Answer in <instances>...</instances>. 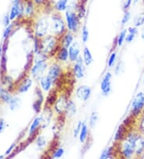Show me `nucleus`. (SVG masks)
<instances>
[{
  "label": "nucleus",
  "instance_id": "nucleus-1",
  "mask_svg": "<svg viewBox=\"0 0 144 159\" xmlns=\"http://www.w3.org/2000/svg\"><path fill=\"white\" fill-rule=\"evenodd\" d=\"M41 52L48 55L50 58L55 57L58 49L60 47L59 39L55 35L50 34L40 39Z\"/></svg>",
  "mask_w": 144,
  "mask_h": 159
},
{
  "label": "nucleus",
  "instance_id": "nucleus-2",
  "mask_svg": "<svg viewBox=\"0 0 144 159\" xmlns=\"http://www.w3.org/2000/svg\"><path fill=\"white\" fill-rule=\"evenodd\" d=\"M50 30L52 35H55L59 39L67 31L65 20L59 12L55 11L50 15Z\"/></svg>",
  "mask_w": 144,
  "mask_h": 159
},
{
  "label": "nucleus",
  "instance_id": "nucleus-3",
  "mask_svg": "<svg viewBox=\"0 0 144 159\" xmlns=\"http://www.w3.org/2000/svg\"><path fill=\"white\" fill-rule=\"evenodd\" d=\"M64 20L67 24V30L74 34L77 33L81 27V20L78 16L75 11L68 8V10L65 11Z\"/></svg>",
  "mask_w": 144,
  "mask_h": 159
},
{
  "label": "nucleus",
  "instance_id": "nucleus-4",
  "mask_svg": "<svg viewBox=\"0 0 144 159\" xmlns=\"http://www.w3.org/2000/svg\"><path fill=\"white\" fill-rule=\"evenodd\" d=\"M117 146L118 156L123 158L130 159L135 156V146L125 138L119 143H115Z\"/></svg>",
  "mask_w": 144,
  "mask_h": 159
},
{
  "label": "nucleus",
  "instance_id": "nucleus-5",
  "mask_svg": "<svg viewBox=\"0 0 144 159\" xmlns=\"http://www.w3.org/2000/svg\"><path fill=\"white\" fill-rule=\"evenodd\" d=\"M144 112V93L138 92L131 104V114L138 118Z\"/></svg>",
  "mask_w": 144,
  "mask_h": 159
},
{
  "label": "nucleus",
  "instance_id": "nucleus-6",
  "mask_svg": "<svg viewBox=\"0 0 144 159\" xmlns=\"http://www.w3.org/2000/svg\"><path fill=\"white\" fill-rule=\"evenodd\" d=\"M50 30V20L47 17H41L38 19L35 26V36L38 39H42L48 35Z\"/></svg>",
  "mask_w": 144,
  "mask_h": 159
},
{
  "label": "nucleus",
  "instance_id": "nucleus-7",
  "mask_svg": "<svg viewBox=\"0 0 144 159\" xmlns=\"http://www.w3.org/2000/svg\"><path fill=\"white\" fill-rule=\"evenodd\" d=\"M49 68V63L48 60L40 61V62H35L31 68V74L33 78H35L38 81L39 80L45 76V73L47 72Z\"/></svg>",
  "mask_w": 144,
  "mask_h": 159
},
{
  "label": "nucleus",
  "instance_id": "nucleus-8",
  "mask_svg": "<svg viewBox=\"0 0 144 159\" xmlns=\"http://www.w3.org/2000/svg\"><path fill=\"white\" fill-rule=\"evenodd\" d=\"M69 100V97H68L67 94H66V93H62L59 95L53 107H52V109H53L54 112L58 115V116L65 115L67 103H68Z\"/></svg>",
  "mask_w": 144,
  "mask_h": 159
},
{
  "label": "nucleus",
  "instance_id": "nucleus-9",
  "mask_svg": "<svg viewBox=\"0 0 144 159\" xmlns=\"http://www.w3.org/2000/svg\"><path fill=\"white\" fill-rule=\"evenodd\" d=\"M46 75L54 82L57 81L58 80L63 76V68L62 66V64L58 61H55V62L51 63L49 65V68L46 72Z\"/></svg>",
  "mask_w": 144,
  "mask_h": 159
},
{
  "label": "nucleus",
  "instance_id": "nucleus-10",
  "mask_svg": "<svg viewBox=\"0 0 144 159\" xmlns=\"http://www.w3.org/2000/svg\"><path fill=\"white\" fill-rule=\"evenodd\" d=\"M112 73L111 72H107L103 77L100 89L102 92V95L103 97H107L111 94L112 91Z\"/></svg>",
  "mask_w": 144,
  "mask_h": 159
},
{
  "label": "nucleus",
  "instance_id": "nucleus-11",
  "mask_svg": "<svg viewBox=\"0 0 144 159\" xmlns=\"http://www.w3.org/2000/svg\"><path fill=\"white\" fill-rule=\"evenodd\" d=\"M85 64L82 58V56L79 57L77 61L73 64L71 68V72L75 79L81 80L85 76Z\"/></svg>",
  "mask_w": 144,
  "mask_h": 159
},
{
  "label": "nucleus",
  "instance_id": "nucleus-12",
  "mask_svg": "<svg viewBox=\"0 0 144 159\" xmlns=\"http://www.w3.org/2000/svg\"><path fill=\"white\" fill-rule=\"evenodd\" d=\"M92 89L91 88L86 84H83L77 88L75 90V96L79 101L83 102H86L91 97Z\"/></svg>",
  "mask_w": 144,
  "mask_h": 159
},
{
  "label": "nucleus",
  "instance_id": "nucleus-13",
  "mask_svg": "<svg viewBox=\"0 0 144 159\" xmlns=\"http://www.w3.org/2000/svg\"><path fill=\"white\" fill-rule=\"evenodd\" d=\"M24 13V7L21 2V0H14L12 7L9 14V17L11 20H14L15 18L20 16Z\"/></svg>",
  "mask_w": 144,
  "mask_h": 159
},
{
  "label": "nucleus",
  "instance_id": "nucleus-14",
  "mask_svg": "<svg viewBox=\"0 0 144 159\" xmlns=\"http://www.w3.org/2000/svg\"><path fill=\"white\" fill-rule=\"evenodd\" d=\"M36 92V100L34 101L32 105V108L36 113H40V111L42 109V105L44 104V96H43V92L40 88H36L35 89Z\"/></svg>",
  "mask_w": 144,
  "mask_h": 159
},
{
  "label": "nucleus",
  "instance_id": "nucleus-15",
  "mask_svg": "<svg viewBox=\"0 0 144 159\" xmlns=\"http://www.w3.org/2000/svg\"><path fill=\"white\" fill-rule=\"evenodd\" d=\"M69 60L70 62L74 64L77 61L79 57H81V47L78 42H74L73 44L69 47Z\"/></svg>",
  "mask_w": 144,
  "mask_h": 159
},
{
  "label": "nucleus",
  "instance_id": "nucleus-16",
  "mask_svg": "<svg viewBox=\"0 0 144 159\" xmlns=\"http://www.w3.org/2000/svg\"><path fill=\"white\" fill-rule=\"evenodd\" d=\"M74 42H75V34L68 30L59 38L60 46L65 47L67 48H69V47L73 44Z\"/></svg>",
  "mask_w": 144,
  "mask_h": 159
},
{
  "label": "nucleus",
  "instance_id": "nucleus-17",
  "mask_svg": "<svg viewBox=\"0 0 144 159\" xmlns=\"http://www.w3.org/2000/svg\"><path fill=\"white\" fill-rule=\"evenodd\" d=\"M39 86L42 92L49 93L50 90L53 89V87H55V82L47 75H45L39 80Z\"/></svg>",
  "mask_w": 144,
  "mask_h": 159
},
{
  "label": "nucleus",
  "instance_id": "nucleus-18",
  "mask_svg": "<svg viewBox=\"0 0 144 159\" xmlns=\"http://www.w3.org/2000/svg\"><path fill=\"white\" fill-rule=\"evenodd\" d=\"M55 59L56 61L61 63H67L69 60V52H68V48H65V47L60 46L58 49L57 52H56L55 56Z\"/></svg>",
  "mask_w": 144,
  "mask_h": 159
},
{
  "label": "nucleus",
  "instance_id": "nucleus-19",
  "mask_svg": "<svg viewBox=\"0 0 144 159\" xmlns=\"http://www.w3.org/2000/svg\"><path fill=\"white\" fill-rule=\"evenodd\" d=\"M129 129L127 128V126H125L122 123L119 126V128L117 129L116 132H115V137H114V141H115V143H119L121 142L122 141L126 138L127 137V134L129 131Z\"/></svg>",
  "mask_w": 144,
  "mask_h": 159
},
{
  "label": "nucleus",
  "instance_id": "nucleus-20",
  "mask_svg": "<svg viewBox=\"0 0 144 159\" xmlns=\"http://www.w3.org/2000/svg\"><path fill=\"white\" fill-rule=\"evenodd\" d=\"M118 156L117 146H111L106 148L102 153L100 154L99 158L101 159H111L113 157Z\"/></svg>",
  "mask_w": 144,
  "mask_h": 159
},
{
  "label": "nucleus",
  "instance_id": "nucleus-21",
  "mask_svg": "<svg viewBox=\"0 0 144 159\" xmlns=\"http://www.w3.org/2000/svg\"><path fill=\"white\" fill-rule=\"evenodd\" d=\"M59 93V91L55 88L49 92V94H48L46 101H45V107H48V108H52L53 107L58 97H59V94H58Z\"/></svg>",
  "mask_w": 144,
  "mask_h": 159
},
{
  "label": "nucleus",
  "instance_id": "nucleus-22",
  "mask_svg": "<svg viewBox=\"0 0 144 159\" xmlns=\"http://www.w3.org/2000/svg\"><path fill=\"white\" fill-rule=\"evenodd\" d=\"M89 133H90V127L86 122H83L82 125V128L79 135V142L85 144L89 140Z\"/></svg>",
  "mask_w": 144,
  "mask_h": 159
},
{
  "label": "nucleus",
  "instance_id": "nucleus-23",
  "mask_svg": "<svg viewBox=\"0 0 144 159\" xmlns=\"http://www.w3.org/2000/svg\"><path fill=\"white\" fill-rule=\"evenodd\" d=\"M69 6V0H57L53 4V8H54L55 11L62 13V12H65L66 11L68 10Z\"/></svg>",
  "mask_w": 144,
  "mask_h": 159
},
{
  "label": "nucleus",
  "instance_id": "nucleus-24",
  "mask_svg": "<svg viewBox=\"0 0 144 159\" xmlns=\"http://www.w3.org/2000/svg\"><path fill=\"white\" fill-rule=\"evenodd\" d=\"M42 116H37V117H35V120H33L32 123H31L30 128H29V135L30 136H35L37 131L38 130V129L40 128L41 125H42Z\"/></svg>",
  "mask_w": 144,
  "mask_h": 159
},
{
  "label": "nucleus",
  "instance_id": "nucleus-25",
  "mask_svg": "<svg viewBox=\"0 0 144 159\" xmlns=\"http://www.w3.org/2000/svg\"><path fill=\"white\" fill-rule=\"evenodd\" d=\"M144 152V135L140 134L135 142V157H140Z\"/></svg>",
  "mask_w": 144,
  "mask_h": 159
},
{
  "label": "nucleus",
  "instance_id": "nucleus-26",
  "mask_svg": "<svg viewBox=\"0 0 144 159\" xmlns=\"http://www.w3.org/2000/svg\"><path fill=\"white\" fill-rule=\"evenodd\" d=\"M77 113V106L75 101L72 100H69L68 103H67V109L65 112V116L67 118H71L73 117L75 114Z\"/></svg>",
  "mask_w": 144,
  "mask_h": 159
},
{
  "label": "nucleus",
  "instance_id": "nucleus-27",
  "mask_svg": "<svg viewBox=\"0 0 144 159\" xmlns=\"http://www.w3.org/2000/svg\"><path fill=\"white\" fill-rule=\"evenodd\" d=\"M82 58H83V62H84L86 66H90V64H92L93 61H94V58H93L92 53H91L90 50L87 47H85L83 49Z\"/></svg>",
  "mask_w": 144,
  "mask_h": 159
},
{
  "label": "nucleus",
  "instance_id": "nucleus-28",
  "mask_svg": "<svg viewBox=\"0 0 144 159\" xmlns=\"http://www.w3.org/2000/svg\"><path fill=\"white\" fill-rule=\"evenodd\" d=\"M138 33V27H130L127 28V37H126V42L128 43H131L135 39Z\"/></svg>",
  "mask_w": 144,
  "mask_h": 159
},
{
  "label": "nucleus",
  "instance_id": "nucleus-29",
  "mask_svg": "<svg viewBox=\"0 0 144 159\" xmlns=\"http://www.w3.org/2000/svg\"><path fill=\"white\" fill-rule=\"evenodd\" d=\"M33 84L32 80L31 78H26L22 81L21 84L19 85V89H18V92L19 93H27L30 89L31 88Z\"/></svg>",
  "mask_w": 144,
  "mask_h": 159
},
{
  "label": "nucleus",
  "instance_id": "nucleus-30",
  "mask_svg": "<svg viewBox=\"0 0 144 159\" xmlns=\"http://www.w3.org/2000/svg\"><path fill=\"white\" fill-rule=\"evenodd\" d=\"M127 28H124L119 32V35L116 38V45L118 48H121L123 45L124 42L126 41V37H127Z\"/></svg>",
  "mask_w": 144,
  "mask_h": 159
},
{
  "label": "nucleus",
  "instance_id": "nucleus-31",
  "mask_svg": "<svg viewBox=\"0 0 144 159\" xmlns=\"http://www.w3.org/2000/svg\"><path fill=\"white\" fill-rule=\"evenodd\" d=\"M98 120H99L98 113L97 112H93V113H91V114L90 115V117H89L88 122V125L90 127V129H94L96 126V125L98 124Z\"/></svg>",
  "mask_w": 144,
  "mask_h": 159
},
{
  "label": "nucleus",
  "instance_id": "nucleus-32",
  "mask_svg": "<svg viewBox=\"0 0 144 159\" xmlns=\"http://www.w3.org/2000/svg\"><path fill=\"white\" fill-rule=\"evenodd\" d=\"M64 153H65V149L62 146H57L53 151L50 153V157L51 158H61L63 157Z\"/></svg>",
  "mask_w": 144,
  "mask_h": 159
},
{
  "label": "nucleus",
  "instance_id": "nucleus-33",
  "mask_svg": "<svg viewBox=\"0 0 144 159\" xmlns=\"http://www.w3.org/2000/svg\"><path fill=\"white\" fill-rule=\"evenodd\" d=\"M133 23H134V27H138V28L144 26V12H141L134 16Z\"/></svg>",
  "mask_w": 144,
  "mask_h": 159
},
{
  "label": "nucleus",
  "instance_id": "nucleus-34",
  "mask_svg": "<svg viewBox=\"0 0 144 159\" xmlns=\"http://www.w3.org/2000/svg\"><path fill=\"white\" fill-rule=\"evenodd\" d=\"M89 36H90V32H89L88 27H87L86 23H84L82 27V29H81V39H82L83 43H87Z\"/></svg>",
  "mask_w": 144,
  "mask_h": 159
},
{
  "label": "nucleus",
  "instance_id": "nucleus-35",
  "mask_svg": "<svg viewBox=\"0 0 144 159\" xmlns=\"http://www.w3.org/2000/svg\"><path fill=\"white\" fill-rule=\"evenodd\" d=\"M136 117H134V116L130 114L128 116H127V117L123 120V124L125 126H127L129 129H131L133 127V125H134V121H136Z\"/></svg>",
  "mask_w": 144,
  "mask_h": 159
},
{
  "label": "nucleus",
  "instance_id": "nucleus-36",
  "mask_svg": "<svg viewBox=\"0 0 144 159\" xmlns=\"http://www.w3.org/2000/svg\"><path fill=\"white\" fill-rule=\"evenodd\" d=\"M47 145V140L45 137L38 136L36 138V146L39 149H42Z\"/></svg>",
  "mask_w": 144,
  "mask_h": 159
},
{
  "label": "nucleus",
  "instance_id": "nucleus-37",
  "mask_svg": "<svg viewBox=\"0 0 144 159\" xmlns=\"http://www.w3.org/2000/svg\"><path fill=\"white\" fill-rule=\"evenodd\" d=\"M116 60H117V53L116 52L113 51L111 52V53L110 54L109 58L107 60V66L109 68H112L115 65V63H116Z\"/></svg>",
  "mask_w": 144,
  "mask_h": 159
},
{
  "label": "nucleus",
  "instance_id": "nucleus-38",
  "mask_svg": "<svg viewBox=\"0 0 144 159\" xmlns=\"http://www.w3.org/2000/svg\"><path fill=\"white\" fill-rule=\"evenodd\" d=\"M131 20V11H130L129 10L124 11H123V17H122V20H121V25L122 26L127 25V23L130 22V20Z\"/></svg>",
  "mask_w": 144,
  "mask_h": 159
},
{
  "label": "nucleus",
  "instance_id": "nucleus-39",
  "mask_svg": "<svg viewBox=\"0 0 144 159\" xmlns=\"http://www.w3.org/2000/svg\"><path fill=\"white\" fill-rule=\"evenodd\" d=\"M24 12L27 16H32L34 14V12H35V6H34V3L31 1H29L28 2H27L25 8H24Z\"/></svg>",
  "mask_w": 144,
  "mask_h": 159
},
{
  "label": "nucleus",
  "instance_id": "nucleus-40",
  "mask_svg": "<svg viewBox=\"0 0 144 159\" xmlns=\"http://www.w3.org/2000/svg\"><path fill=\"white\" fill-rule=\"evenodd\" d=\"M21 105V101L19 98L18 97H12L11 100L9 102V105H10V109H11V110H15L19 107V105Z\"/></svg>",
  "mask_w": 144,
  "mask_h": 159
},
{
  "label": "nucleus",
  "instance_id": "nucleus-41",
  "mask_svg": "<svg viewBox=\"0 0 144 159\" xmlns=\"http://www.w3.org/2000/svg\"><path fill=\"white\" fill-rule=\"evenodd\" d=\"M138 118V131L144 135V112Z\"/></svg>",
  "mask_w": 144,
  "mask_h": 159
},
{
  "label": "nucleus",
  "instance_id": "nucleus-42",
  "mask_svg": "<svg viewBox=\"0 0 144 159\" xmlns=\"http://www.w3.org/2000/svg\"><path fill=\"white\" fill-rule=\"evenodd\" d=\"M82 125H83V121L81 120H79L78 122L75 124V127L73 129V137L74 138H79V133L81 131V128H82Z\"/></svg>",
  "mask_w": 144,
  "mask_h": 159
},
{
  "label": "nucleus",
  "instance_id": "nucleus-43",
  "mask_svg": "<svg viewBox=\"0 0 144 159\" xmlns=\"http://www.w3.org/2000/svg\"><path fill=\"white\" fill-rule=\"evenodd\" d=\"M133 0H121V8L122 10L124 11L129 10L131 7L132 6Z\"/></svg>",
  "mask_w": 144,
  "mask_h": 159
},
{
  "label": "nucleus",
  "instance_id": "nucleus-44",
  "mask_svg": "<svg viewBox=\"0 0 144 159\" xmlns=\"http://www.w3.org/2000/svg\"><path fill=\"white\" fill-rule=\"evenodd\" d=\"M124 63L123 61H119L117 64H116V66H115V73L116 75H119V74H121L122 72L124 71Z\"/></svg>",
  "mask_w": 144,
  "mask_h": 159
},
{
  "label": "nucleus",
  "instance_id": "nucleus-45",
  "mask_svg": "<svg viewBox=\"0 0 144 159\" xmlns=\"http://www.w3.org/2000/svg\"><path fill=\"white\" fill-rule=\"evenodd\" d=\"M0 98H1V100H2L3 102L9 104L10 101L11 100L12 97L11 96V94H9V93H7V92L3 91L2 93V95H1V97H0Z\"/></svg>",
  "mask_w": 144,
  "mask_h": 159
},
{
  "label": "nucleus",
  "instance_id": "nucleus-46",
  "mask_svg": "<svg viewBox=\"0 0 144 159\" xmlns=\"http://www.w3.org/2000/svg\"><path fill=\"white\" fill-rule=\"evenodd\" d=\"M12 28H13V25H9L5 28V31L3 32V35H2V37H3L4 39H7L8 36H9L11 32Z\"/></svg>",
  "mask_w": 144,
  "mask_h": 159
},
{
  "label": "nucleus",
  "instance_id": "nucleus-47",
  "mask_svg": "<svg viewBox=\"0 0 144 159\" xmlns=\"http://www.w3.org/2000/svg\"><path fill=\"white\" fill-rule=\"evenodd\" d=\"M5 128H6V122L4 121V120L1 119L0 120V134L3 131Z\"/></svg>",
  "mask_w": 144,
  "mask_h": 159
},
{
  "label": "nucleus",
  "instance_id": "nucleus-48",
  "mask_svg": "<svg viewBox=\"0 0 144 159\" xmlns=\"http://www.w3.org/2000/svg\"><path fill=\"white\" fill-rule=\"evenodd\" d=\"M10 21H11V20H10L9 16H5L3 19V24L6 26V27H7V26L10 25Z\"/></svg>",
  "mask_w": 144,
  "mask_h": 159
},
{
  "label": "nucleus",
  "instance_id": "nucleus-49",
  "mask_svg": "<svg viewBox=\"0 0 144 159\" xmlns=\"http://www.w3.org/2000/svg\"><path fill=\"white\" fill-rule=\"evenodd\" d=\"M15 143L12 144L11 146H10V147H9V149H8L7 150V153H6L7 155H9L10 153H11V151H12V150H13V149H14V148H15Z\"/></svg>",
  "mask_w": 144,
  "mask_h": 159
},
{
  "label": "nucleus",
  "instance_id": "nucleus-50",
  "mask_svg": "<svg viewBox=\"0 0 144 159\" xmlns=\"http://www.w3.org/2000/svg\"><path fill=\"white\" fill-rule=\"evenodd\" d=\"M34 1L37 4H45L47 0H34Z\"/></svg>",
  "mask_w": 144,
  "mask_h": 159
},
{
  "label": "nucleus",
  "instance_id": "nucleus-51",
  "mask_svg": "<svg viewBox=\"0 0 144 159\" xmlns=\"http://www.w3.org/2000/svg\"><path fill=\"white\" fill-rule=\"evenodd\" d=\"M140 37L141 39H142V40L144 42V26H142V29H141L140 31Z\"/></svg>",
  "mask_w": 144,
  "mask_h": 159
},
{
  "label": "nucleus",
  "instance_id": "nucleus-52",
  "mask_svg": "<svg viewBox=\"0 0 144 159\" xmlns=\"http://www.w3.org/2000/svg\"><path fill=\"white\" fill-rule=\"evenodd\" d=\"M2 55H3V51H2V46L0 47V57H2Z\"/></svg>",
  "mask_w": 144,
  "mask_h": 159
},
{
  "label": "nucleus",
  "instance_id": "nucleus-53",
  "mask_svg": "<svg viewBox=\"0 0 144 159\" xmlns=\"http://www.w3.org/2000/svg\"><path fill=\"white\" fill-rule=\"evenodd\" d=\"M139 2V0H133L132 1V5H136L137 3H138V2Z\"/></svg>",
  "mask_w": 144,
  "mask_h": 159
},
{
  "label": "nucleus",
  "instance_id": "nucleus-54",
  "mask_svg": "<svg viewBox=\"0 0 144 159\" xmlns=\"http://www.w3.org/2000/svg\"><path fill=\"white\" fill-rule=\"evenodd\" d=\"M2 92H3V89H2V88L0 86V97H1V95H2Z\"/></svg>",
  "mask_w": 144,
  "mask_h": 159
},
{
  "label": "nucleus",
  "instance_id": "nucleus-55",
  "mask_svg": "<svg viewBox=\"0 0 144 159\" xmlns=\"http://www.w3.org/2000/svg\"><path fill=\"white\" fill-rule=\"evenodd\" d=\"M140 157V158L144 159V152L142 153V154H141V156H140V157Z\"/></svg>",
  "mask_w": 144,
  "mask_h": 159
},
{
  "label": "nucleus",
  "instance_id": "nucleus-56",
  "mask_svg": "<svg viewBox=\"0 0 144 159\" xmlns=\"http://www.w3.org/2000/svg\"><path fill=\"white\" fill-rule=\"evenodd\" d=\"M142 82H143V84H144V75H143V76H142Z\"/></svg>",
  "mask_w": 144,
  "mask_h": 159
}]
</instances>
